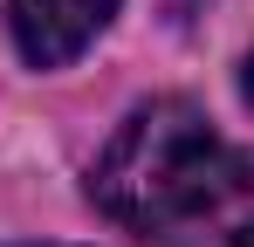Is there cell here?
<instances>
[{"label":"cell","mask_w":254,"mask_h":247,"mask_svg":"<svg viewBox=\"0 0 254 247\" xmlns=\"http://www.w3.org/2000/svg\"><path fill=\"white\" fill-rule=\"evenodd\" d=\"M241 192H254V158L241 144H227L213 117L186 96H151L137 103L117 137L96 151L89 165V199L96 213H110L130 234H186L213 220L220 206H234Z\"/></svg>","instance_id":"cell-1"},{"label":"cell","mask_w":254,"mask_h":247,"mask_svg":"<svg viewBox=\"0 0 254 247\" xmlns=\"http://www.w3.org/2000/svg\"><path fill=\"white\" fill-rule=\"evenodd\" d=\"M110 14L117 0H7V35L35 69H62L110 28Z\"/></svg>","instance_id":"cell-2"},{"label":"cell","mask_w":254,"mask_h":247,"mask_svg":"<svg viewBox=\"0 0 254 247\" xmlns=\"http://www.w3.org/2000/svg\"><path fill=\"white\" fill-rule=\"evenodd\" d=\"M241 96H248V110H254V55L241 62Z\"/></svg>","instance_id":"cell-3"},{"label":"cell","mask_w":254,"mask_h":247,"mask_svg":"<svg viewBox=\"0 0 254 247\" xmlns=\"http://www.w3.org/2000/svg\"><path fill=\"white\" fill-rule=\"evenodd\" d=\"M234 247H254V220H248V227H241V234H234Z\"/></svg>","instance_id":"cell-4"}]
</instances>
